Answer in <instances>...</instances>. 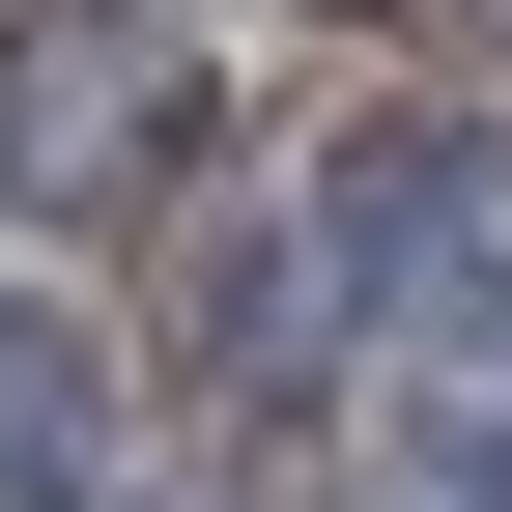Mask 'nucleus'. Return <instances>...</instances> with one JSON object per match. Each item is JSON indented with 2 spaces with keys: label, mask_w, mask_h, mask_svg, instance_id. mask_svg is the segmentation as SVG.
Masks as SVG:
<instances>
[{
  "label": "nucleus",
  "mask_w": 512,
  "mask_h": 512,
  "mask_svg": "<svg viewBox=\"0 0 512 512\" xmlns=\"http://www.w3.org/2000/svg\"><path fill=\"white\" fill-rule=\"evenodd\" d=\"M0 512H114V342L0 313Z\"/></svg>",
  "instance_id": "obj_3"
},
{
  "label": "nucleus",
  "mask_w": 512,
  "mask_h": 512,
  "mask_svg": "<svg viewBox=\"0 0 512 512\" xmlns=\"http://www.w3.org/2000/svg\"><path fill=\"white\" fill-rule=\"evenodd\" d=\"M313 285H342V342H512V143L484 114H342V171H313Z\"/></svg>",
  "instance_id": "obj_1"
},
{
  "label": "nucleus",
  "mask_w": 512,
  "mask_h": 512,
  "mask_svg": "<svg viewBox=\"0 0 512 512\" xmlns=\"http://www.w3.org/2000/svg\"><path fill=\"white\" fill-rule=\"evenodd\" d=\"M0 171L29 200H171L200 171V29L171 0H0Z\"/></svg>",
  "instance_id": "obj_2"
}]
</instances>
